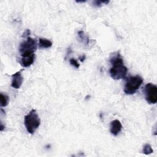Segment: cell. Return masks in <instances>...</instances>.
Listing matches in <instances>:
<instances>
[{
	"label": "cell",
	"mask_w": 157,
	"mask_h": 157,
	"mask_svg": "<svg viewBox=\"0 0 157 157\" xmlns=\"http://www.w3.org/2000/svg\"><path fill=\"white\" fill-rule=\"evenodd\" d=\"M144 82L143 78L139 75L129 77L126 82L124 92L127 94H132L136 92Z\"/></svg>",
	"instance_id": "3"
},
{
	"label": "cell",
	"mask_w": 157,
	"mask_h": 157,
	"mask_svg": "<svg viewBox=\"0 0 157 157\" xmlns=\"http://www.w3.org/2000/svg\"><path fill=\"white\" fill-rule=\"evenodd\" d=\"M109 2V1H93V5L94 6H96V7H101L102 6V4H107Z\"/></svg>",
	"instance_id": "13"
},
{
	"label": "cell",
	"mask_w": 157,
	"mask_h": 157,
	"mask_svg": "<svg viewBox=\"0 0 157 157\" xmlns=\"http://www.w3.org/2000/svg\"><path fill=\"white\" fill-rule=\"evenodd\" d=\"M0 96H1V107L7 106L9 101V96L6 94H3L2 93H1Z\"/></svg>",
	"instance_id": "10"
},
{
	"label": "cell",
	"mask_w": 157,
	"mask_h": 157,
	"mask_svg": "<svg viewBox=\"0 0 157 157\" xmlns=\"http://www.w3.org/2000/svg\"><path fill=\"white\" fill-rule=\"evenodd\" d=\"M37 43L36 39L28 37L26 40L20 43L19 46V52L21 56L29 55L34 53L37 50Z\"/></svg>",
	"instance_id": "4"
},
{
	"label": "cell",
	"mask_w": 157,
	"mask_h": 157,
	"mask_svg": "<svg viewBox=\"0 0 157 157\" xmlns=\"http://www.w3.org/2000/svg\"><path fill=\"white\" fill-rule=\"evenodd\" d=\"M36 56L35 54H31L29 55L23 56L20 59V64L23 67H27L30 66L34 61Z\"/></svg>",
	"instance_id": "7"
},
{
	"label": "cell",
	"mask_w": 157,
	"mask_h": 157,
	"mask_svg": "<svg viewBox=\"0 0 157 157\" xmlns=\"http://www.w3.org/2000/svg\"><path fill=\"white\" fill-rule=\"evenodd\" d=\"M110 62L112 65L110 69L111 77L114 80L124 78L128 72V68L124 65L123 58L118 52L111 55Z\"/></svg>",
	"instance_id": "1"
},
{
	"label": "cell",
	"mask_w": 157,
	"mask_h": 157,
	"mask_svg": "<svg viewBox=\"0 0 157 157\" xmlns=\"http://www.w3.org/2000/svg\"><path fill=\"white\" fill-rule=\"evenodd\" d=\"M142 151L145 155H150L153 152V150L149 144H145L143 147Z\"/></svg>",
	"instance_id": "11"
},
{
	"label": "cell",
	"mask_w": 157,
	"mask_h": 157,
	"mask_svg": "<svg viewBox=\"0 0 157 157\" xmlns=\"http://www.w3.org/2000/svg\"><path fill=\"white\" fill-rule=\"evenodd\" d=\"M24 124L29 134H33L35 132L40 124V118L35 109L31 110L28 115L25 116Z\"/></svg>",
	"instance_id": "2"
},
{
	"label": "cell",
	"mask_w": 157,
	"mask_h": 157,
	"mask_svg": "<svg viewBox=\"0 0 157 157\" xmlns=\"http://www.w3.org/2000/svg\"><path fill=\"white\" fill-rule=\"evenodd\" d=\"M30 34V31L29 30V29H27V30H26L24 33H23V35H22V37H26V38L28 37H29L28 36Z\"/></svg>",
	"instance_id": "15"
},
{
	"label": "cell",
	"mask_w": 157,
	"mask_h": 157,
	"mask_svg": "<svg viewBox=\"0 0 157 157\" xmlns=\"http://www.w3.org/2000/svg\"><path fill=\"white\" fill-rule=\"evenodd\" d=\"M85 55H82L81 56L79 57V59H80V61H82V62H83V61L85 60Z\"/></svg>",
	"instance_id": "16"
},
{
	"label": "cell",
	"mask_w": 157,
	"mask_h": 157,
	"mask_svg": "<svg viewBox=\"0 0 157 157\" xmlns=\"http://www.w3.org/2000/svg\"><path fill=\"white\" fill-rule=\"evenodd\" d=\"M145 100L148 104H154L157 102V86L151 83H148L144 87Z\"/></svg>",
	"instance_id": "5"
},
{
	"label": "cell",
	"mask_w": 157,
	"mask_h": 157,
	"mask_svg": "<svg viewBox=\"0 0 157 157\" xmlns=\"http://www.w3.org/2000/svg\"><path fill=\"white\" fill-rule=\"evenodd\" d=\"M21 71H18L12 75L11 86L15 89L20 88L23 82V78L21 75Z\"/></svg>",
	"instance_id": "6"
},
{
	"label": "cell",
	"mask_w": 157,
	"mask_h": 157,
	"mask_svg": "<svg viewBox=\"0 0 157 157\" xmlns=\"http://www.w3.org/2000/svg\"><path fill=\"white\" fill-rule=\"evenodd\" d=\"M69 62H70V64L72 66H73L74 67H75L77 69H78L79 67V66H80V65H79L78 63L77 62V61L75 60L74 58H71L69 59Z\"/></svg>",
	"instance_id": "14"
},
{
	"label": "cell",
	"mask_w": 157,
	"mask_h": 157,
	"mask_svg": "<svg viewBox=\"0 0 157 157\" xmlns=\"http://www.w3.org/2000/svg\"><path fill=\"white\" fill-rule=\"evenodd\" d=\"M121 129L122 125L118 120H114L110 122V131L113 135L117 136L121 131Z\"/></svg>",
	"instance_id": "8"
},
{
	"label": "cell",
	"mask_w": 157,
	"mask_h": 157,
	"mask_svg": "<svg viewBox=\"0 0 157 157\" xmlns=\"http://www.w3.org/2000/svg\"><path fill=\"white\" fill-rule=\"evenodd\" d=\"M38 45H39V48L40 49L48 48L52 46V42L47 39L39 38Z\"/></svg>",
	"instance_id": "9"
},
{
	"label": "cell",
	"mask_w": 157,
	"mask_h": 157,
	"mask_svg": "<svg viewBox=\"0 0 157 157\" xmlns=\"http://www.w3.org/2000/svg\"><path fill=\"white\" fill-rule=\"evenodd\" d=\"M78 36L80 37V39H83V40L84 39V43H86V44H88L89 39H88V38L87 36H85L84 33H83V31H79V32L78 33Z\"/></svg>",
	"instance_id": "12"
}]
</instances>
